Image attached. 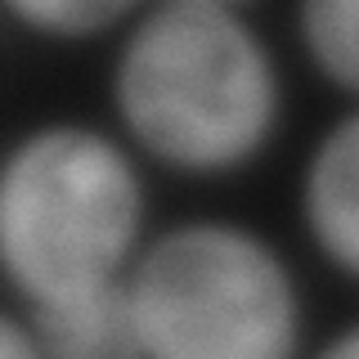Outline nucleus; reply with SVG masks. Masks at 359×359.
I'll return each instance as SVG.
<instances>
[{"label":"nucleus","mask_w":359,"mask_h":359,"mask_svg":"<svg viewBox=\"0 0 359 359\" xmlns=\"http://www.w3.org/2000/svg\"><path fill=\"white\" fill-rule=\"evenodd\" d=\"M27 332L41 355L54 359H126L144 355L130 319V297H126V274L104 287L76 292L63 301L45 306H22Z\"/></svg>","instance_id":"nucleus-5"},{"label":"nucleus","mask_w":359,"mask_h":359,"mask_svg":"<svg viewBox=\"0 0 359 359\" xmlns=\"http://www.w3.org/2000/svg\"><path fill=\"white\" fill-rule=\"evenodd\" d=\"M175 5H220V9H243L247 0H175Z\"/></svg>","instance_id":"nucleus-10"},{"label":"nucleus","mask_w":359,"mask_h":359,"mask_svg":"<svg viewBox=\"0 0 359 359\" xmlns=\"http://www.w3.org/2000/svg\"><path fill=\"white\" fill-rule=\"evenodd\" d=\"M301 224L337 274L359 278V108L314 144L301 171Z\"/></svg>","instance_id":"nucleus-4"},{"label":"nucleus","mask_w":359,"mask_h":359,"mask_svg":"<svg viewBox=\"0 0 359 359\" xmlns=\"http://www.w3.org/2000/svg\"><path fill=\"white\" fill-rule=\"evenodd\" d=\"M297 36L323 81L359 95V0H297Z\"/></svg>","instance_id":"nucleus-6"},{"label":"nucleus","mask_w":359,"mask_h":359,"mask_svg":"<svg viewBox=\"0 0 359 359\" xmlns=\"http://www.w3.org/2000/svg\"><path fill=\"white\" fill-rule=\"evenodd\" d=\"M144 180L117 135L45 121L0 157V269L22 306L121 278L144 238Z\"/></svg>","instance_id":"nucleus-2"},{"label":"nucleus","mask_w":359,"mask_h":359,"mask_svg":"<svg viewBox=\"0 0 359 359\" xmlns=\"http://www.w3.org/2000/svg\"><path fill=\"white\" fill-rule=\"evenodd\" d=\"M9 18L50 41H90L135 14L140 0H0Z\"/></svg>","instance_id":"nucleus-7"},{"label":"nucleus","mask_w":359,"mask_h":359,"mask_svg":"<svg viewBox=\"0 0 359 359\" xmlns=\"http://www.w3.org/2000/svg\"><path fill=\"white\" fill-rule=\"evenodd\" d=\"M323 355H332V359H359V319L346 323L332 341H323Z\"/></svg>","instance_id":"nucleus-9"},{"label":"nucleus","mask_w":359,"mask_h":359,"mask_svg":"<svg viewBox=\"0 0 359 359\" xmlns=\"http://www.w3.org/2000/svg\"><path fill=\"white\" fill-rule=\"evenodd\" d=\"M108 95L135 149L184 175L256 162L283 117L269 45L220 5H153L121 41Z\"/></svg>","instance_id":"nucleus-1"},{"label":"nucleus","mask_w":359,"mask_h":359,"mask_svg":"<svg viewBox=\"0 0 359 359\" xmlns=\"http://www.w3.org/2000/svg\"><path fill=\"white\" fill-rule=\"evenodd\" d=\"M126 297L157 359H283L301 351V287L261 233L189 220L135 252Z\"/></svg>","instance_id":"nucleus-3"},{"label":"nucleus","mask_w":359,"mask_h":359,"mask_svg":"<svg viewBox=\"0 0 359 359\" xmlns=\"http://www.w3.org/2000/svg\"><path fill=\"white\" fill-rule=\"evenodd\" d=\"M32 355L41 351L27 332V319H14V314L0 310V359H32Z\"/></svg>","instance_id":"nucleus-8"}]
</instances>
